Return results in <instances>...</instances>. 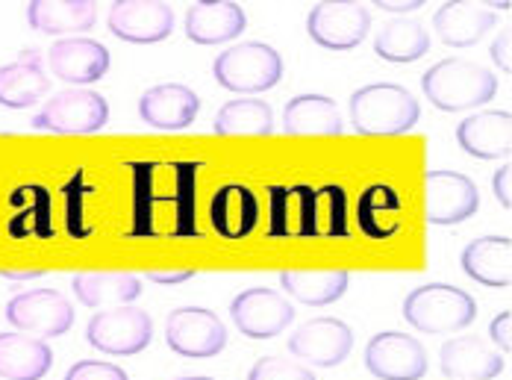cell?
Segmentation results:
<instances>
[{"mask_svg":"<svg viewBox=\"0 0 512 380\" xmlns=\"http://www.w3.org/2000/svg\"><path fill=\"white\" fill-rule=\"evenodd\" d=\"M365 366L377 380H421L427 375V351L410 333L383 330L368 339Z\"/></svg>","mask_w":512,"mask_h":380,"instance_id":"cell-13","label":"cell"},{"mask_svg":"<svg viewBox=\"0 0 512 380\" xmlns=\"http://www.w3.org/2000/svg\"><path fill=\"white\" fill-rule=\"evenodd\" d=\"M53 366L51 345L30 333H0V378L42 380Z\"/></svg>","mask_w":512,"mask_h":380,"instance_id":"cell-23","label":"cell"},{"mask_svg":"<svg viewBox=\"0 0 512 380\" xmlns=\"http://www.w3.org/2000/svg\"><path fill=\"white\" fill-rule=\"evenodd\" d=\"M351 124L362 136H404L421 118L410 89L398 83H368L351 95Z\"/></svg>","mask_w":512,"mask_h":380,"instance_id":"cell-3","label":"cell"},{"mask_svg":"<svg viewBox=\"0 0 512 380\" xmlns=\"http://www.w3.org/2000/svg\"><path fill=\"white\" fill-rule=\"evenodd\" d=\"M209 221L215 233H221L224 239H245L259 224V201L248 186L230 183L212 195Z\"/></svg>","mask_w":512,"mask_h":380,"instance_id":"cell-26","label":"cell"},{"mask_svg":"<svg viewBox=\"0 0 512 380\" xmlns=\"http://www.w3.org/2000/svg\"><path fill=\"white\" fill-rule=\"evenodd\" d=\"M457 142L474 160H507L512 154V112L486 109L468 115L457 127Z\"/></svg>","mask_w":512,"mask_h":380,"instance_id":"cell-16","label":"cell"},{"mask_svg":"<svg viewBox=\"0 0 512 380\" xmlns=\"http://www.w3.org/2000/svg\"><path fill=\"white\" fill-rule=\"evenodd\" d=\"M354 348V330L342 319L318 316L289 336V354L318 369H333L348 360Z\"/></svg>","mask_w":512,"mask_h":380,"instance_id":"cell-15","label":"cell"},{"mask_svg":"<svg viewBox=\"0 0 512 380\" xmlns=\"http://www.w3.org/2000/svg\"><path fill=\"white\" fill-rule=\"evenodd\" d=\"M424 98L442 112H462L489 104L498 92V77L462 56H448L421 74Z\"/></svg>","mask_w":512,"mask_h":380,"instance_id":"cell-2","label":"cell"},{"mask_svg":"<svg viewBox=\"0 0 512 380\" xmlns=\"http://www.w3.org/2000/svg\"><path fill=\"white\" fill-rule=\"evenodd\" d=\"M462 272L489 289H510L512 283V242L510 236L474 239L460 257Z\"/></svg>","mask_w":512,"mask_h":380,"instance_id":"cell-25","label":"cell"},{"mask_svg":"<svg viewBox=\"0 0 512 380\" xmlns=\"http://www.w3.org/2000/svg\"><path fill=\"white\" fill-rule=\"evenodd\" d=\"M212 130L218 136H271L274 109L262 98H236L218 109Z\"/></svg>","mask_w":512,"mask_h":380,"instance_id":"cell-32","label":"cell"},{"mask_svg":"<svg viewBox=\"0 0 512 380\" xmlns=\"http://www.w3.org/2000/svg\"><path fill=\"white\" fill-rule=\"evenodd\" d=\"M480 3H486L492 9H501V12H510L512 9V0H480Z\"/></svg>","mask_w":512,"mask_h":380,"instance_id":"cell-41","label":"cell"},{"mask_svg":"<svg viewBox=\"0 0 512 380\" xmlns=\"http://www.w3.org/2000/svg\"><path fill=\"white\" fill-rule=\"evenodd\" d=\"M498 24L492 9H480L468 0H448L433 15V30L448 48H471Z\"/></svg>","mask_w":512,"mask_h":380,"instance_id":"cell-22","label":"cell"},{"mask_svg":"<svg viewBox=\"0 0 512 380\" xmlns=\"http://www.w3.org/2000/svg\"><path fill=\"white\" fill-rule=\"evenodd\" d=\"M427 51H430V33L410 18H395L383 24L374 39V54L395 65L418 62Z\"/></svg>","mask_w":512,"mask_h":380,"instance_id":"cell-31","label":"cell"},{"mask_svg":"<svg viewBox=\"0 0 512 380\" xmlns=\"http://www.w3.org/2000/svg\"><path fill=\"white\" fill-rule=\"evenodd\" d=\"M86 339L101 354L133 357V354H142L154 342V319L145 310H136L130 304L106 307L89 319Z\"/></svg>","mask_w":512,"mask_h":380,"instance_id":"cell-6","label":"cell"},{"mask_svg":"<svg viewBox=\"0 0 512 380\" xmlns=\"http://www.w3.org/2000/svg\"><path fill=\"white\" fill-rule=\"evenodd\" d=\"M65 380H130V375L106 360H80L68 369Z\"/></svg>","mask_w":512,"mask_h":380,"instance_id":"cell-34","label":"cell"},{"mask_svg":"<svg viewBox=\"0 0 512 380\" xmlns=\"http://www.w3.org/2000/svg\"><path fill=\"white\" fill-rule=\"evenodd\" d=\"M480 210V192L460 171L433 168L424 174V218L427 224L454 227Z\"/></svg>","mask_w":512,"mask_h":380,"instance_id":"cell-9","label":"cell"},{"mask_svg":"<svg viewBox=\"0 0 512 380\" xmlns=\"http://www.w3.org/2000/svg\"><path fill=\"white\" fill-rule=\"evenodd\" d=\"M230 319L248 339H274L295 322V307L283 292L254 286L233 298Z\"/></svg>","mask_w":512,"mask_h":380,"instance_id":"cell-12","label":"cell"},{"mask_svg":"<svg viewBox=\"0 0 512 380\" xmlns=\"http://www.w3.org/2000/svg\"><path fill=\"white\" fill-rule=\"evenodd\" d=\"M6 322L21 333L56 339L65 336L74 325V307L56 289H30L6 304Z\"/></svg>","mask_w":512,"mask_h":380,"instance_id":"cell-10","label":"cell"},{"mask_svg":"<svg viewBox=\"0 0 512 380\" xmlns=\"http://www.w3.org/2000/svg\"><path fill=\"white\" fill-rule=\"evenodd\" d=\"M351 274L345 269H292L280 272V286L289 298L307 307H327L336 304L348 292Z\"/></svg>","mask_w":512,"mask_h":380,"instance_id":"cell-30","label":"cell"},{"mask_svg":"<svg viewBox=\"0 0 512 380\" xmlns=\"http://www.w3.org/2000/svg\"><path fill=\"white\" fill-rule=\"evenodd\" d=\"M510 330H512L510 310H504L501 316H495V319H492V325H489V336H492V342H495V345H501V351H504V354H510L512 351Z\"/></svg>","mask_w":512,"mask_h":380,"instance_id":"cell-36","label":"cell"},{"mask_svg":"<svg viewBox=\"0 0 512 380\" xmlns=\"http://www.w3.org/2000/svg\"><path fill=\"white\" fill-rule=\"evenodd\" d=\"M404 319L418 333H430V336L460 333L477 319V304L468 292H462L460 286L424 283L407 295Z\"/></svg>","mask_w":512,"mask_h":380,"instance_id":"cell-4","label":"cell"},{"mask_svg":"<svg viewBox=\"0 0 512 380\" xmlns=\"http://www.w3.org/2000/svg\"><path fill=\"white\" fill-rule=\"evenodd\" d=\"M71 289L83 307L106 310L133 304L142 295V280L130 272H83L74 274Z\"/></svg>","mask_w":512,"mask_h":380,"instance_id":"cell-28","label":"cell"},{"mask_svg":"<svg viewBox=\"0 0 512 380\" xmlns=\"http://www.w3.org/2000/svg\"><path fill=\"white\" fill-rule=\"evenodd\" d=\"M195 274V269H180V272H148V280H154V283H183V280H189Z\"/></svg>","mask_w":512,"mask_h":380,"instance_id":"cell-39","label":"cell"},{"mask_svg":"<svg viewBox=\"0 0 512 380\" xmlns=\"http://www.w3.org/2000/svg\"><path fill=\"white\" fill-rule=\"evenodd\" d=\"M510 48H512V33L510 30H504V33L492 42V59H495V65H498L504 74H510L512 71Z\"/></svg>","mask_w":512,"mask_h":380,"instance_id":"cell-37","label":"cell"},{"mask_svg":"<svg viewBox=\"0 0 512 380\" xmlns=\"http://www.w3.org/2000/svg\"><path fill=\"white\" fill-rule=\"evenodd\" d=\"M286 136H342L345 121L333 98L327 95H298L283 109Z\"/></svg>","mask_w":512,"mask_h":380,"instance_id":"cell-27","label":"cell"},{"mask_svg":"<svg viewBox=\"0 0 512 380\" xmlns=\"http://www.w3.org/2000/svg\"><path fill=\"white\" fill-rule=\"evenodd\" d=\"M357 224L359 230L374 242L392 239L404 227V201H401V195L386 183L368 186L357 201Z\"/></svg>","mask_w":512,"mask_h":380,"instance_id":"cell-29","label":"cell"},{"mask_svg":"<svg viewBox=\"0 0 512 380\" xmlns=\"http://www.w3.org/2000/svg\"><path fill=\"white\" fill-rule=\"evenodd\" d=\"M165 342L174 354L189 360L218 357L227 345L224 322L204 307H180L165 322Z\"/></svg>","mask_w":512,"mask_h":380,"instance_id":"cell-11","label":"cell"},{"mask_svg":"<svg viewBox=\"0 0 512 380\" xmlns=\"http://www.w3.org/2000/svg\"><path fill=\"white\" fill-rule=\"evenodd\" d=\"M371 30V12L359 0H321L309 9L307 33L318 48L351 51Z\"/></svg>","mask_w":512,"mask_h":380,"instance_id":"cell-8","label":"cell"},{"mask_svg":"<svg viewBox=\"0 0 512 380\" xmlns=\"http://www.w3.org/2000/svg\"><path fill=\"white\" fill-rule=\"evenodd\" d=\"M48 65H51L53 77H59L62 83L89 86V83H98L106 77L109 51L95 39L71 36V39L53 42V48L48 51Z\"/></svg>","mask_w":512,"mask_h":380,"instance_id":"cell-18","label":"cell"},{"mask_svg":"<svg viewBox=\"0 0 512 380\" xmlns=\"http://www.w3.org/2000/svg\"><path fill=\"white\" fill-rule=\"evenodd\" d=\"M248 380H315L312 369L289 357H262L248 372Z\"/></svg>","mask_w":512,"mask_h":380,"instance_id":"cell-33","label":"cell"},{"mask_svg":"<svg viewBox=\"0 0 512 380\" xmlns=\"http://www.w3.org/2000/svg\"><path fill=\"white\" fill-rule=\"evenodd\" d=\"M212 74L221 89L236 95H259L280 83L283 56L265 42H242L215 56Z\"/></svg>","mask_w":512,"mask_h":380,"instance_id":"cell-5","label":"cell"},{"mask_svg":"<svg viewBox=\"0 0 512 380\" xmlns=\"http://www.w3.org/2000/svg\"><path fill=\"white\" fill-rule=\"evenodd\" d=\"M115 39L130 45H156L174 33V9L162 0H115L106 15Z\"/></svg>","mask_w":512,"mask_h":380,"instance_id":"cell-14","label":"cell"},{"mask_svg":"<svg viewBox=\"0 0 512 380\" xmlns=\"http://www.w3.org/2000/svg\"><path fill=\"white\" fill-rule=\"evenodd\" d=\"M201 112V98L183 83H159L139 98V118L162 133L186 130Z\"/></svg>","mask_w":512,"mask_h":380,"instance_id":"cell-17","label":"cell"},{"mask_svg":"<svg viewBox=\"0 0 512 380\" xmlns=\"http://www.w3.org/2000/svg\"><path fill=\"white\" fill-rule=\"evenodd\" d=\"M183 27L195 45H224L245 33L248 15L233 0H195Z\"/></svg>","mask_w":512,"mask_h":380,"instance_id":"cell-19","label":"cell"},{"mask_svg":"<svg viewBox=\"0 0 512 380\" xmlns=\"http://www.w3.org/2000/svg\"><path fill=\"white\" fill-rule=\"evenodd\" d=\"M492 192H495V198L501 201V207L504 210H512V165L504 163L498 171H495V177H492Z\"/></svg>","mask_w":512,"mask_h":380,"instance_id":"cell-35","label":"cell"},{"mask_svg":"<svg viewBox=\"0 0 512 380\" xmlns=\"http://www.w3.org/2000/svg\"><path fill=\"white\" fill-rule=\"evenodd\" d=\"M109 104L92 89H68L48 98V104L36 112L33 130H45L56 136H89L106 127Z\"/></svg>","mask_w":512,"mask_h":380,"instance_id":"cell-7","label":"cell"},{"mask_svg":"<svg viewBox=\"0 0 512 380\" xmlns=\"http://www.w3.org/2000/svg\"><path fill=\"white\" fill-rule=\"evenodd\" d=\"M377 9H383V12H395V15H407V12H415V9H421L427 0H371Z\"/></svg>","mask_w":512,"mask_h":380,"instance_id":"cell-38","label":"cell"},{"mask_svg":"<svg viewBox=\"0 0 512 380\" xmlns=\"http://www.w3.org/2000/svg\"><path fill=\"white\" fill-rule=\"evenodd\" d=\"M274 210V236H327L342 239L348 236V195L342 186H324V189H274L271 198Z\"/></svg>","mask_w":512,"mask_h":380,"instance_id":"cell-1","label":"cell"},{"mask_svg":"<svg viewBox=\"0 0 512 380\" xmlns=\"http://www.w3.org/2000/svg\"><path fill=\"white\" fill-rule=\"evenodd\" d=\"M42 269H0V277L6 280H33V277H42Z\"/></svg>","mask_w":512,"mask_h":380,"instance_id":"cell-40","label":"cell"},{"mask_svg":"<svg viewBox=\"0 0 512 380\" xmlns=\"http://www.w3.org/2000/svg\"><path fill=\"white\" fill-rule=\"evenodd\" d=\"M51 89L39 51H24L15 62L0 65V107L27 109L39 104Z\"/></svg>","mask_w":512,"mask_h":380,"instance_id":"cell-21","label":"cell"},{"mask_svg":"<svg viewBox=\"0 0 512 380\" xmlns=\"http://www.w3.org/2000/svg\"><path fill=\"white\" fill-rule=\"evenodd\" d=\"M177 380H212V378H177Z\"/></svg>","mask_w":512,"mask_h":380,"instance_id":"cell-42","label":"cell"},{"mask_svg":"<svg viewBox=\"0 0 512 380\" xmlns=\"http://www.w3.org/2000/svg\"><path fill=\"white\" fill-rule=\"evenodd\" d=\"M98 21L95 0H30L27 24L45 36L86 33Z\"/></svg>","mask_w":512,"mask_h":380,"instance_id":"cell-24","label":"cell"},{"mask_svg":"<svg viewBox=\"0 0 512 380\" xmlns=\"http://www.w3.org/2000/svg\"><path fill=\"white\" fill-rule=\"evenodd\" d=\"M439 369L448 380H492L504 372V357L495 354L483 339L462 333L442 345Z\"/></svg>","mask_w":512,"mask_h":380,"instance_id":"cell-20","label":"cell"}]
</instances>
